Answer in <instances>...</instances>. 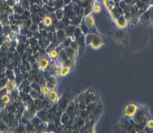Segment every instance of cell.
<instances>
[{
    "mask_svg": "<svg viewBox=\"0 0 153 133\" xmlns=\"http://www.w3.org/2000/svg\"><path fill=\"white\" fill-rule=\"evenodd\" d=\"M85 44L89 46L93 50H97L101 48L104 44V40L102 37L94 33L87 34L85 36Z\"/></svg>",
    "mask_w": 153,
    "mask_h": 133,
    "instance_id": "obj_1",
    "label": "cell"
},
{
    "mask_svg": "<svg viewBox=\"0 0 153 133\" xmlns=\"http://www.w3.org/2000/svg\"><path fill=\"white\" fill-rule=\"evenodd\" d=\"M139 109L138 105L134 103H128L123 109V116L128 119H134Z\"/></svg>",
    "mask_w": 153,
    "mask_h": 133,
    "instance_id": "obj_2",
    "label": "cell"
},
{
    "mask_svg": "<svg viewBox=\"0 0 153 133\" xmlns=\"http://www.w3.org/2000/svg\"><path fill=\"white\" fill-rule=\"evenodd\" d=\"M50 65H51V62H50L49 59L48 58L42 57L39 59L37 62L38 68H39V70H42V71H44L47 68H48Z\"/></svg>",
    "mask_w": 153,
    "mask_h": 133,
    "instance_id": "obj_3",
    "label": "cell"
},
{
    "mask_svg": "<svg viewBox=\"0 0 153 133\" xmlns=\"http://www.w3.org/2000/svg\"><path fill=\"white\" fill-rule=\"evenodd\" d=\"M116 26L119 29H125L128 26V22L124 16L123 17H117L114 20Z\"/></svg>",
    "mask_w": 153,
    "mask_h": 133,
    "instance_id": "obj_4",
    "label": "cell"
},
{
    "mask_svg": "<svg viewBox=\"0 0 153 133\" xmlns=\"http://www.w3.org/2000/svg\"><path fill=\"white\" fill-rule=\"evenodd\" d=\"M16 89V84L15 81L9 79L6 82L5 85H4V90H6V93H11V92L14 91Z\"/></svg>",
    "mask_w": 153,
    "mask_h": 133,
    "instance_id": "obj_5",
    "label": "cell"
},
{
    "mask_svg": "<svg viewBox=\"0 0 153 133\" xmlns=\"http://www.w3.org/2000/svg\"><path fill=\"white\" fill-rule=\"evenodd\" d=\"M47 97H48V101H49L50 102H51V103H56V102H57V101L59 100V94H58L57 91L53 90H53L51 89V90L48 94Z\"/></svg>",
    "mask_w": 153,
    "mask_h": 133,
    "instance_id": "obj_6",
    "label": "cell"
},
{
    "mask_svg": "<svg viewBox=\"0 0 153 133\" xmlns=\"http://www.w3.org/2000/svg\"><path fill=\"white\" fill-rule=\"evenodd\" d=\"M84 22H85V24L86 25L87 27L93 28V27H95V19H94V17L91 14L88 15L85 17Z\"/></svg>",
    "mask_w": 153,
    "mask_h": 133,
    "instance_id": "obj_7",
    "label": "cell"
},
{
    "mask_svg": "<svg viewBox=\"0 0 153 133\" xmlns=\"http://www.w3.org/2000/svg\"><path fill=\"white\" fill-rule=\"evenodd\" d=\"M71 71V67L69 65H65V66L61 67L60 70L58 71V74L60 77H65L68 76Z\"/></svg>",
    "mask_w": 153,
    "mask_h": 133,
    "instance_id": "obj_8",
    "label": "cell"
},
{
    "mask_svg": "<svg viewBox=\"0 0 153 133\" xmlns=\"http://www.w3.org/2000/svg\"><path fill=\"white\" fill-rule=\"evenodd\" d=\"M65 54L70 59H74L76 57V52L75 49L73 48L72 47H68L65 49Z\"/></svg>",
    "mask_w": 153,
    "mask_h": 133,
    "instance_id": "obj_9",
    "label": "cell"
},
{
    "mask_svg": "<svg viewBox=\"0 0 153 133\" xmlns=\"http://www.w3.org/2000/svg\"><path fill=\"white\" fill-rule=\"evenodd\" d=\"M0 99H1V103L3 104V105H7L10 103V96H9L8 93H4V94L1 95L0 96Z\"/></svg>",
    "mask_w": 153,
    "mask_h": 133,
    "instance_id": "obj_10",
    "label": "cell"
},
{
    "mask_svg": "<svg viewBox=\"0 0 153 133\" xmlns=\"http://www.w3.org/2000/svg\"><path fill=\"white\" fill-rule=\"evenodd\" d=\"M42 24H43V25L45 26V27H51L52 25V24H53V19H52V18L51 16H44L43 18H42Z\"/></svg>",
    "mask_w": 153,
    "mask_h": 133,
    "instance_id": "obj_11",
    "label": "cell"
},
{
    "mask_svg": "<svg viewBox=\"0 0 153 133\" xmlns=\"http://www.w3.org/2000/svg\"><path fill=\"white\" fill-rule=\"evenodd\" d=\"M51 90V88L48 86V85H44L41 87L40 88V92L43 96H47L48 93H50V91Z\"/></svg>",
    "mask_w": 153,
    "mask_h": 133,
    "instance_id": "obj_12",
    "label": "cell"
},
{
    "mask_svg": "<svg viewBox=\"0 0 153 133\" xmlns=\"http://www.w3.org/2000/svg\"><path fill=\"white\" fill-rule=\"evenodd\" d=\"M91 10H92V13H94V14H99V13H101L102 7L100 4H94L92 5Z\"/></svg>",
    "mask_w": 153,
    "mask_h": 133,
    "instance_id": "obj_13",
    "label": "cell"
},
{
    "mask_svg": "<svg viewBox=\"0 0 153 133\" xmlns=\"http://www.w3.org/2000/svg\"><path fill=\"white\" fill-rule=\"evenodd\" d=\"M48 56L52 59H56L59 56V52L56 49H52L48 53Z\"/></svg>",
    "mask_w": 153,
    "mask_h": 133,
    "instance_id": "obj_14",
    "label": "cell"
},
{
    "mask_svg": "<svg viewBox=\"0 0 153 133\" xmlns=\"http://www.w3.org/2000/svg\"><path fill=\"white\" fill-rule=\"evenodd\" d=\"M9 130V127L4 122L0 121V133L6 132Z\"/></svg>",
    "mask_w": 153,
    "mask_h": 133,
    "instance_id": "obj_15",
    "label": "cell"
},
{
    "mask_svg": "<svg viewBox=\"0 0 153 133\" xmlns=\"http://www.w3.org/2000/svg\"><path fill=\"white\" fill-rule=\"evenodd\" d=\"M103 4L104 6H105V9H107L108 11V13H110L111 11H112V7H113V5L111 4V1H109V0H103Z\"/></svg>",
    "mask_w": 153,
    "mask_h": 133,
    "instance_id": "obj_16",
    "label": "cell"
},
{
    "mask_svg": "<svg viewBox=\"0 0 153 133\" xmlns=\"http://www.w3.org/2000/svg\"><path fill=\"white\" fill-rule=\"evenodd\" d=\"M11 42L12 41L10 40V39H9L8 37H6L5 39H4V42H3V44H4V45L5 46V47H10V46H11Z\"/></svg>",
    "mask_w": 153,
    "mask_h": 133,
    "instance_id": "obj_17",
    "label": "cell"
},
{
    "mask_svg": "<svg viewBox=\"0 0 153 133\" xmlns=\"http://www.w3.org/2000/svg\"><path fill=\"white\" fill-rule=\"evenodd\" d=\"M50 66H51V68L53 69V70H55V71H59L61 68L60 65H59V64H57V63L51 64V65H50Z\"/></svg>",
    "mask_w": 153,
    "mask_h": 133,
    "instance_id": "obj_18",
    "label": "cell"
},
{
    "mask_svg": "<svg viewBox=\"0 0 153 133\" xmlns=\"http://www.w3.org/2000/svg\"><path fill=\"white\" fill-rule=\"evenodd\" d=\"M146 127L149 128V129H153V119H149L146 121Z\"/></svg>",
    "mask_w": 153,
    "mask_h": 133,
    "instance_id": "obj_19",
    "label": "cell"
},
{
    "mask_svg": "<svg viewBox=\"0 0 153 133\" xmlns=\"http://www.w3.org/2000/svg\"><path fill=\"white\" fill-rule=\"evenodd\" d=\"M7 36L10 39V40L13 41L16 39V37H17V34L15 33H9Z\"/></svg>",
    "mask_w": 153,
    "mask_h": 133,
    "instance_id": "obj_20",
    "label": "cell"
},
{
    "mask_svg": "<svg viewBox=\"0 0 153 133\" xmlns=\"http://www.w3.org/2000/svg\"><path fill=\"white\" fill-rule=\"evenodd\" d=\"M1 105H3V104L1 103V99H0V107H1Z\"/></svg>",
    "mask_w": 153,
    "mask_h": 133,
    "instance_id": "obj_21",
    "label": "cell"
}]
</instances>
